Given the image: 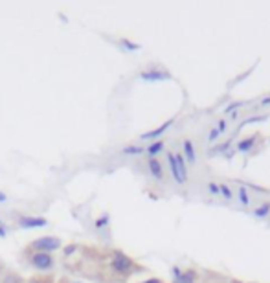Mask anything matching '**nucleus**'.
Wrapping results in <instances>:
<instances>
[{"instance_id": "24", "label": "nucleus", "mask_w": 270, "mask_h": 283, "mask_svg": "<svg viewBox=\"0 0 270 283\" xmlns=\"http://www.w3.org/2000/svg\"><path fill=\"white\" fill-rule=\"evenodd\" d=\"M226 129H228L226 120H219V122H217V131H219V133L224 134V133H226Z\"/></svg>"}, {"instance_id": "28", "label": "nucleus", "mask_w": 270, "mask_h": 283, "mask_svg": "<svg viewBox=\"0 0 270 283\" xmlns=\"http://www.w3.org/2000/svg\"><path fill=\"white\" fill-rule=\"evenodd\" d=\"M6 201H8V197H6V193L0 192V203H6Z\"/></svg>"}, {"instance_id": "3", "label": "nucleus", "mask_w": 270, "mask_h": 283, "mask_svg": "<svg viewBox=\"0 0 270 283\" xmlns=\"http://www.w3.org/2000/svg\"><path fill=\"white\" fill-rule=\"evenodd\" d=\"M30 267L35 268V270H41V272L52 270V268L55 267L53 254H46V252H33L32 256H30Z\"/></svg>"}, {"instance_id": "15", "label": "nucleus", "mask_w": 270, "mask_h": 283, "mask_svg": "<svg viewBox=\"0 0 270 283\" xmlns=\"http://www.w3.org/2000/svg\"><path fill=\"white\" fill-rule=\"evenodd\" d=\"M237 197H239V203L243 204V206H248L250 204V195H248V187L246 186H239V192H237Z\"/></svg>"}, {"instance_id": "5", "label": "nucleus", "mask_w": 270, "mask_h": 283, "mask_svg": "<svg viewBox=\"0 0 270 283\" xmlns=\"http://www.w3.org/2000/svg\"><path fill=\"white\" fill-rule=\"evenodd\" d=\"M140 77H142L143 81H165V79H171V74L164 68L153 66V68L143 70L142 74H140Z\"/></svg>"}, {"instance_id": "17", "label": "nucleus", "mask_w": 270, "mask_h": 283, "mask_svg": "<svg viewBox=\"0 0 270 283\" xmlns=\"http://www.w3.org/2000/svg\"><path fill=\"white\" fill-rule=\"evenodd\" d=\"M268 214H270V203H263L259 208L254 210V215H255V217H259V219H265V217H268Z\"/></svg>"}, {"instance_id": "27", "label": "nucleus", "mask_w": 270, "mask_h": 283, "mask_svg": "<svg viewBox=\"0 0 270 283\" xmlns=\"http://www.w3.org/2000/svg\"><path fill=\"white\" fill-rule=\"evenodd\" d=\"M0 237H6V228L2 225V221H0Z\"/></svg>"}, {"instance_id": "9", "label": "nucleus", "mask_w": 270, "mask_h": 283, "mask_svg": "<svg viewBox=\"0 0 270 283\" xmlns=\"http://www.w3.org/2000/svg\"><path fill=\"white\" fill-rule=\"evenodd\" d=\"M182 155H184L186 162H188V166H195L197 164V153H195V145L191 140H184V144H182Z\"/></svg>"}, {"instance_id": "22", "label": "nucleus", "mask_w": 270, "mask_h": 283, "mask_svg": "<svg viewBox=\"0 0 270 283\" xmlns=\"http://www.w3.org/2000/svg\"><path fill=\"white\" fill-rule=\"evenodd\" d=\"M263 120H266V116H252V118H248L246 122L241 123V125H239V129L244 127V125H248V123H252V122H263Z\"/></svg>"}, {"instance_id": "7", "label": "nucleus", "mask_w": 270, "mask_h": 283, "mask_svg": "<svg viewBox=\"0 0 270 283\" xmlns=\"http://www.w3.org/2000/svg\"><path fill=\"white\" fill-rule=\"evenodd\" d=\"M147 171L151 178L156 182H162L164 180V167H162V162L158 158H149L147 160Z\"/></svg>"}, {"instance_id": "18", "label": "nucleus", "mask_w": 270, "mask_h": 283, "mask_svg": "<svg viewBox=\"0 0 270 283\" xmlns=\"http://www.w3.org/2000/svg\"><path fill=\"white\" fill-rule=\"evenodd\" d=\"M0 283H22V278L15 272H8L4 278H2V281Z\"/></svg>"}, {"instance_id": "19", "label": "nucleus", "mask_w": 270, "mask_h": 283, "mask_svg": "<svg viewBox=\"0 0 270 283\" xmlns=\"http://www.w3.org/2000/svg\"><path fill=\"white\" fill-rule=\"evenodd\" d=\"M241 105H243L241 102H232V103H228L226 107H224V114H233V113H237V109H241Z\"/></svg>"}, {"instance_id": "4", "label": "nucleus", "mask_w": 270, "mask_h": 283, "mask_svg": "<svg viewBox=\"0 0 270 283\" xmlns=\"http://www.w3.org/2000/svg\"><path fill=\"white\" fill-rule=\"evenodd\" d=\"M19 226L24 230H33V228H44L48 225L46 217H33V215H22L19 217Z\"/></svg>"}, {"instance_id": "29", "label": "nucleus", "mask_w": 270, "mask_h": 283, "mask_svg": "<svg viewBox=\"0 0 270 283\" xmlns=\"http://www.w3.org/2000/svg\"><path fill=\"white\" fill-rule=\"evenodd\" d=\"M0 270H2V265H0Z\"/></svg>"}, {"instance_id": "2", "label": "nucleus", "mask_w": 270, "mask_h": 283, "mask_svg": "<svg viewBox=\"0 0 270 283\" xmlns=\"http://www.w3.org/2000/svg\"><path fill=\"white\" fill-rule=\"evenodd\" d=\"M63 246L61 239L55 237V235H43V237H39V239L32 241L30 243V248L35 252H46V254H53L55 250H59Z\"/></svg>"}, {"instance_id": "10", "label": "nucleus", "mask_w": 270, "mask_h": 283, "mask_svg": "<svg viewBox=\"0 0 270 283\" xmlns=\"http://www.w3.org/2000/svg\"><path fill=\"white\" fill-rule=\"evenodd\" d=\"M167 164H169V171H171V175H173V180H175L176 184H186V182L182 180V175H180L175 153H167Z\"/></svg>"}, {"instance_id": "21", "label": "nucleus", "mask_w": 270, "mask_h": 283, "mask_svg": "<svg viewBox=\"0 0 270 283\" xmlns=\"http://www.w3.org/2000/svg\"><path fill=\"white\" fill-rule=\"evenodd\" d=\"M109 219H111V217H109V215H107V214H103V215H101V217H100V219L96 221L94 228H96V230H101V228H105V226L109 225Z\"/></svg>"}, {"instance_id": "16", "label": "nucleus", "mask_w": 270, "mask_h": 283, "mask_svg": "<svg viewBox=\"0 0 270 283\" xmlns=\"http://www.w3.org/2000/svg\"><path fill=\"white\" fill-rule=\"evenodd\" d=\"M219 190H221V197L224 199V201H232L235 195H233L232 187L228 186V184H224V182H219Z\"/></svg>"}, {"instance_id": "8", "label": "nucleus", "mask_w": 270, "mask_h": 283, "mask_svg": "<svg viewBox=\"0 0 270 283\" xmlns=\"http://www.w3.org/2000/svg\"><path fill=\"white\" fill-rule=\"evenodd\" d=\"M173 283H195L197 272L195 270H180L178 267L173 268Z\"/></svg>"}, {"instance_id": "13", "label": "nucleus", "mask_w": 270, "mask_h": 283, "mask_svg": "<svg viewBox=\"0 0 270 283\" xmlns=\"http://www.w3.org/2000/svg\"><path fill=\"white\" fill-rule=\"evenodd\" d=\"M176 158V164H178V169H180V175H182V180L188 182V178H190V173H188V162H186L184 155L182 153H178V155H175Z\"/></svg>"}, {"instance_id": "12", "label": "nucleus", "mask_w": 270, "mask_h": 283, "mask_svg": "<svg viewBox=\"0 0 270 283\" xmlns=\"http://www.w3.org/2000/svg\"><path fill=\"white\" fill-rule=\"evenodd\" d=\"M164 151V142L162 140H156V142H151V144L145 147V153L149 155V158H156Z\"/></svg>"}, {"instance_id": "14", "label": "nucleus", "mask_w": 270, "mask_h": 283, "mask_svg": "<svg viewBox=\"0 0 270 283\" xmlns=\"http://www.w3.org/2000/svg\"><path fill=\"white\" fill-rule=\"evenodd\" d=\"M145 153V147H142V145H125L122 149V155H125V156H140V155H143Z\"/></svg>"}, {"instance_id": "20", "label": "nucleus", "mask_w": 270, "mask_h": 283, "mask_svg": "<svg viewBox=\"0 0 270 283\" xmlns=\"http://www.w3.org/2000/svg\"><path fill=\"white\" fill-rule=\"evenodd\" d=\"M208 193L210 195H213V197H217V195H221V190H219V182H208Z\"/></svg>"}, {"instance_id": "6", "label": "nucleus", "mask_w": 270, "mask_h": 283, "mask_svg": "<svg viewBox=\"0 0 270 283\" xmlns=\"http://www.w3.org/2000/svg\"><path fill=\"white\" fill-rule=\"evenodd\" d=\"M175 123V120H167L165 123H160L158 127L153 129V131H147V133L140 134V140H151V142H156V140H160V136L162 134H165L167 131H169V127Z\"/></svg>"}, {"instance_id": "11", "label": "nucleus", "mask_w": 270, "mask_h": 283, "mask_svg": "<svg viewBox=\"0 0 270 283\" xmlns=\"http://www.w3.org/2000/svg\"><path fill=\"white\" fill-rule=\"evenodd\" d=\"M255 142H257V134H252V136H248V138L239 140L237 145H235V149H237L239 153H248V151L254 149Z\"/></svg>"}, {"instance_id": "23", "label": "nucleus", "mask_w": 270, "mask_h": 283, "mask_svg": "<svg viewBox=\"0 0 270 283\" xmlns=\"http://www.w3.org/2000/svg\"><path fill=\"white\" fill-rule=\"evenodd\" d=\"M219 136H221V133L217 131V127H213L212 131L208 133V142H215V140H217Z\"/></svg>"}, {"instance_id": "26", "label": "nucleus", "mask_w": 270, "mask_h": 283, "mask_svg": "<svg viewBox=\"0 0 270 283\" xmlns=\"http://www.w3.org/2000/svg\"><path fill=\"white\" fill-rule=\"evenodd\" d=\"M142 283H162V279H158V278H149V279H145V281H142Z\"/></svg>"}, {"instance_id": "25", "label": "nucleus", "mask_w": 270, "mask_h": 283, "mask_svg": "<svg viewBox=\"0 0 270 283\" xmlns=\"http://www.w3.org/2000/svg\"><path fill=\"white\" fill-rule=\"evenodd\" d=\"M259 105H261V107H268V105H270V96L268 98H263Z\"/></svg>"}, {"instance_id": "1", "label": "nucleus", "mask_w": 270, "mask_h": 283, "mask_svg": "<svg viewBox=\"0 0 270 283\" xmlns=\"http://www.w3.org/2000/svg\"><path fill=\"white\" fill-rule=\"evenodd\" d=\"M138 265H134V261L127 254H123L122 250H114L112 252V257H111V268L112 272H116L118 276H123V278H127L134 270H138Z\"/></svg>"}]
</instances>
